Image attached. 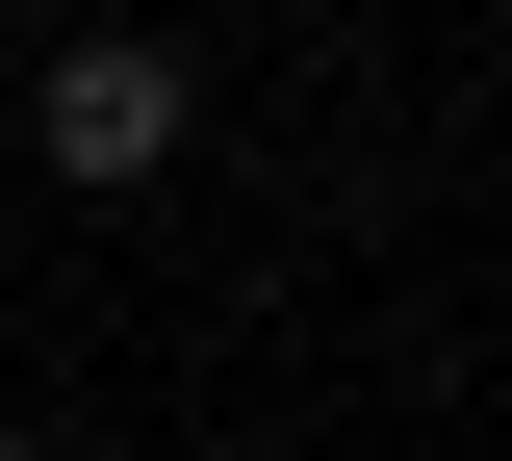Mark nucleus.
I'll list each match as a JSON object with an SVG mask.
<instances>
[{"label":"nucleus","mask_w":512,"mask_h":461,"mask_svg":"<svg viewBox=\"0 0 512 461\" xmlns=\"http://www.w3.org/2000/svg\"><path fill=\"white\" fill-rule=\"evenodd\" d=\"M180 154V52H52V180H154Z\"/></svg>","instance_id":"f257e3e1"},{"label":"nucleus","mask_w":512,"mask_h":461,"mask_svg":"<svg viewBox=\"0 0 512 461\" xmlns=\"http://www.w3.org/2000/svg\"><path fill=\"white\" fill-rule=\"evenodd\" d=\"M0 461H26V436H0Z\"/></svg>","instance_id":"f03ea898"}]
</instances>
